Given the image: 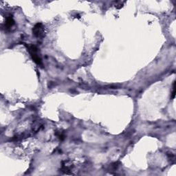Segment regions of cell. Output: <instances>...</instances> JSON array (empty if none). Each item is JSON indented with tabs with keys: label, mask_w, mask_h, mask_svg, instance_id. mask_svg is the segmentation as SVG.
Returning a JSON list of instances; mask_svg holds the SVG:
<instances>
[{
	"label": "cell",
	"mask_w": 176,
	"mask_h": 176,
	"mask_svg": "<svg viewBox=\"0 0 176 176\" xmlns=\"http://www.w3.org/2000/svg\"><path fill=\"white\" fill-rule=\"evenodd\" d=\"M114 4V6L117 9H121L122 7L123 6L124 4L126 3L125 1H114L113 2Z\"/></svg>",
	"instance_id": "5"
},
{
	"label": "cell",
	"mask_w": 176,
	"mask_h": 176,
	"mask_svg": "<svg viewBox=\"0 0 176 176\" xmlns=\"http://www.w3.org/2000/svg\"><path fill=\"white\" fill-rule=\"evenodd\" d=\"M45 26L41 23H37L34 26L33 28V34L36 38L43 39L45 37Z\"/></svg>",
	"instance_id": "2"
},
{
	"label": "cell",
	"mask_w": 176,
	"mask_h": 176,
	"mask_svg": "<svg viewBox=\"0 0 176 176\" xmlns=\"http://www.w3.org/2000/svg\"><path fill=\"white\" fill-rule=\"evenodd\" d=\"M175 82H173V92H172V99H175Z\"/></svg>",
	"instance_id": "6"
},
{
	"label": "cell",
	"mask_w": 176,
	"mask_h": 176,
	"mask_svg": "<svg viewBox=\"0 0 176 176\" xmlns=\"http://www.w3.org/2000/svg\"><path fill=\"white\" fill-rule=\"evenodd\" d=\"M28 51L29 52L30 55H31L32 59L38 65H42V61L40 57V54L39 52V49L37 47L33 44H29L26 45Z\"/></svg>",
	"instance_id": "1"
},
{
	"label": "cell",
	"mask_w": 176,
	"mask_h": 176,
	"mask_svg": "<svg viewBox=\"0 0 176 176\" xmlns=\"http://www.w3.org/2000/svg\"><path fill=\"white\" fill-rule=\"evenodd\" d=\"M14 25H15V20L13 19V17L11 15L7 17L4 23L5 30H7V31L8 30H11V28L13 27Z\"/></svg>",
	"instance_id": "3"
},
{
	"label": "cell",
	"mask_w": 176,
	"mask_h": 176,
	"mask_svg": "<svg viewBox=\"0 0 176 176\" xmlns=\"http://www.w3.org/2000/svg\"><path fill=\"white\" fill-rule=\"evenodd\" d=\"M72 165L70 164L69 162H63V165L61 167V171L66 174H70L69 172H71L72 173Z\"/></svg>",
	"instance_id": "4"
}]
</instances>
